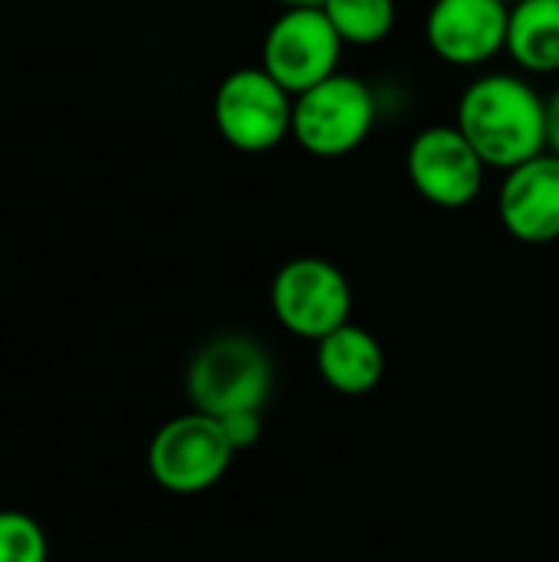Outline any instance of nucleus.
Listing matches in <instances>:
<instances>
[{
	"instance_id": "obj_5",
	"label": "nucleus",
	"mask_w": 559,
	"mask_h": 562,
	"mask_svg": "<svg viewBox=\"0 0 559 562\" xmlns=\"http://www.w3.org/2000/svg\"><path fill=\"white\" fill-rule=\"evenodd\" d=\"M234 454L221 418L188 412L155 431L148 445V474L161 491L194 497L221 484Z\"/></svg>"
},
{
	"instance_id": "obj_15",
	"label": "nucleus",
	"mask_w": 559,
	"mask_h": 562,
	"mask_svg": "<svg viewBox=\"0 0 559 562\" xmlns=\"http://www.w3.org/2000/svg\"><path fill=\"white\" fill-rule=\"evenodd\" d=\"M227 441L234 445V451H247L260 441V428H264V415L260 412H237L221 418Z\"/></svg>"
},
{
	"instance_id": "obj_18",
	"label": "nucleus",
	"mask_w": 559,
	"mask_h": 562,
	"mask_svg": "<svg viewBox=\"0 0 559 562\" xmlns=\"http://www.w3.org/2000/svg\"><path fill=\"white\" fill-rule=\"evenodd\" d=\"M507 3H517V0H507Z\"/></svg>"
},
{
	"instance_id": "obj_2",
	"label": "nucleus",
	"mask_w": 559,
	"mask_h": 562,
	"mask_svg": "<svg viewBox=\"0 0 559 562\" xmlns=\"http://www.w3.org/2000/svg\"><path fill=\"white\" fill-rule=\"evenodd\" d=\"M185 389L194 412L211 418L264 412L273 395V362L254 336L221 333L191 356Z\"/></svg>"
},
{
	"instance_id": "obj_16",
	"label": "nucleus",
	"mask_w": 559,
	"mask_h": 562,
	"mask_svg": "<svg viewBox=\"0 0 559 562\" xmlns=\"http://www.w3.org/2000/svg\"><path fill=\"white\" fill-rule=\"evenodd\" d=\"M547 151L559 158V89L547 99Z\"/></svg>"
},
{
	"instance_id": "obj_3",
	"label": "nucleus",
	"mask_w": 559,
	"mask_h": 562,
	"mask_svg": "<svg viewBox=\"0 0 559 562\" xmlns=\"http://www.w3.org/2000/svg\"><path fill=\"white\" fill-rule=\"evenodd\" d=\"M379 119L372 89L349 72L293 95V138L313 158H346L366 145Z\"/></svg>"
},
{
	"instance_id": "obj_10",
	"label": "nucleus",
	"mask_w": 559,
	"mask_h": 562,
	"mask_svg": "<svg viewBox=\"0 0 559 562\" xmlns=\"http://www.w3.org/2000/svg\"><path fill=\"white\" fill-rule=\"evenodd\" d=\"M497 217L504 231L527 247H547L559 240L557 155L547 151L507 171L497 194Z\"/></svg>"
},
{
	"instance_id": "obj_4",
	"label": "nucleus",
	"mask_w": 559,
	"mask_h": 562,
	"mask_svg": "<svg viewBox=\"0 0 559 562\" xmlns=\"http://www.w3.org/2000/svg\"><path fill=\"white\" fill-rule=\"evenodd\" d=\"M211 115L217 135L244 155L273 151L293 135V95L264 66L227 72L214 89Z\"/></svg>"
},
{
	"instance_id": "obj_17",
	"label": "nucleus",
	"mask_w": 559,
	"mask_h": 562,
	"mask_svg": "<svg viewBox=\"0 0 559 562\" xmlns=\"http://www.w3.org/2000/svg\"><path fill=\"white\" fill-rule=\"evenodd\" d=\"M277 3H280L283 10H287V7H323V0H277Z\"/></svg>"
},
{
	"instance_id": "obj_11",
	"label": "nucleus",
	"mask_w": 559,
	"mask_h": 562,
	"mask_svg": "<svg viewBox=\"0 0 559 562\" xmlns=\"http://www.w3.org/2000/svg\"><path fill=\"white\" fill-rule=\"evenodd\" d=\"M316 369L333 392L366 395L382 382L385 352L369 329L346 323L316 342Z\"/></svg>"
},
{
	"instance_id": "obj_8",
	"label": "nucleus",
	"mask_w": 559,
	"mask_h": 562,
	"mask_svg": "<svg viewBox=\"0 0 559 562\" xmlns=\"http://www.w3.org/2000/svg\"><path fill=\"white\" fill-rule=\"evenodd\" d=\"M488 165L458 125L422 128L405 155V175L418 198L435 207L461 211L484 188Z\"/></svg>"
},
{
	"instance_id": "obj_7",
	"label": "nucleus",
	"mask_w": 559,
	"mask_h": 562,
	"mask_svg": "<svg viewBox=\"0 0 559 562\" xmlns=\"http://www.w3.org/2000/svg\"><path fill=\"white\" fill-rule=\"evenodd\" d=\"M343 36L323 7H287L267 26L260 66L290 92L300 95L339 72Z\"/></svg>"
},
{
	"instance_id": "obj_13",
	"label": "nucleus",
	"mask_w": 559,
	"mask_h": 562,
	"mask_svg": "<svg viewBox=\"0 0 559 562\" xmlns=\"http://www.w3.org/2000/svg\"><path fill=\"white\" fill-rule=\"evenodd\" d=\"M346 46H376L395 30V0H323Z\"/></svg>"
},
{
	"instance_id": "obj_1",
	"label": "nucleus",
	"mask_w": 559,
	"mask_h": 562,
	"mask_svg": "<svg viewBox=\"0 0 559 562\" xmlns=\"http://www.w3.org/2000/svg\"><path fill=\"white\" fill-rule=\"evenodd\" d=\"M455 125L497 171L547 155V99L514 72L478 76L458 99Z\"/></svg>"
},
{
	"instance_id": "obj_14",
	"label": "nucleus",
	"mask_w": 559,
	"mask_h": 562,
	"mask_svg": "<svg viewBox=\"0 0 559 562\" xmlns=\"http://www.w3.org/2000/svg\"><path fill=\"white\" fill-rule=\"evenodd\" d=\"M46 530L23 510H0V562H46Z\"/></svg>"
},
{
	"instance_id": "obj_6",
	"label": "nucleus",
	"mask_w": 559,
	"mask_h": 562,
	"mask_svg": "<svg viewBox=\"0 0 559 562\" xmlns=\"http://www.w3.org/2000/svg\"><path fill=\"white\" fill-rule=\"evenodd\" d=\"M270 306L287 333L320 342L349 323L353 286L333 260L293 257L270 283Z\"/></svg>"
},
{
	"instance_id": "obj_9",
	"label": "nucleus",
	"mask_w": 559,
	"mask_h": 562,
	"mask_svg": "<svg viewBox=\"0 0 559 562\" xmlns=\"http://www.w3.org/2000/svg\"><path fill=\"white\" fill-rule=\"evenodd\" d=\"M507 0H435L425 16V40L441 63L474 69L507 49Z\"/></svg>"
},
{
	"instance_id": "obj_12",
	"label": "nucleus",
	"mask_w": 559,
	"mask_h": 562,
	"mask_svg": "<svg viewBox=\"0 0 559 562\" xmlns=\"http://www.w3.org/2000/svg\"><path fill=\"white\" fill-rule=\"evenodd\" d=\"M511 59L534 76L559 69V0H517L511 3L507 49Z\"/></svg>"
}]
</instances>
